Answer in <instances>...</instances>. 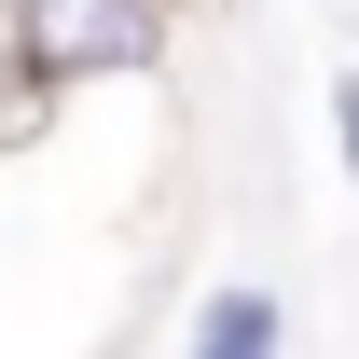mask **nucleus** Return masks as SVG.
<instances>
[{
	"label": "nucleus",
	"instance_id": "nucleus-1",
	"mask_svg": "<svg viewBox=\"0 0 359 359\" xmlns=\"http://www.w3.org/2000/svg\"><path fill=\"white\" fill-rule=\"evenodd\" d=\"M166 0H14V55L28 83H125V69H166Z\"/></svg>",
	"mask_w": 359,
	"mask_h": 359
},
{
	"label": "nucleus",
	"instance_id": "nucleus-2",
	"mask_svg": "<svg viewBox=\"0 0 359 359\" xmlns=\"http://www.w3.org/2000/svg\"><path fill=\"white\" fill-rule=\"evenodd\" d=\"M276 346H290V304H276V290H249V276L194 304V359H276Z\"/></svg>",
	"mask_w": 359,
	"mask_h": 359
},
{
	"label": "nucleus",
	"instance_id": "nucleus-3",
	"mask_svg": "<svg viewBox=\"0 0 359 359\" xmlns=\"http://www.w3.org/2000/svg\"><path fill=\"white\" fill-rule=\"evenodd\" d=\"M55 111V83H28V55H14V0H0V138H28Z\"/></svg>",
	"mask_w": 359,
	"mask_h": 359
},
{
	"label": "nucleus",
	"instance_id": "nucleus-4",
	"mask_svg": "<svg viewBox=\"0 0 359 359\" xmlns=\"http://www.w3.org/2000/svg\"><path fill=\"white\" fill-rule=\"evenodd\" d=\"M332 152H346V180H359V69L332 83Z\"/></svg>",
	"mask_w": 359,
	"mask_h": 359
}]
</instances>
